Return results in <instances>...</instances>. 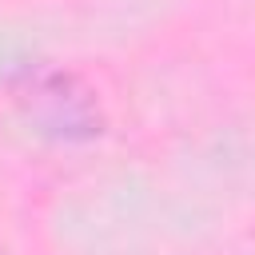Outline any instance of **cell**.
Returning a JSON list of instances; mask_svg holds the SVG:
<instances>
[{"label": "cell", "instance_id": "cell-1", "mask_svg": "<svg viewBox=\"0 0 255 255\" xmlns=\"http://www.w3.org/2000/svg\"><path fill=\"white\" fill-rule=\"evenodd\" d=\"M68 84H72L68 76H60V72H44V76L32 80V88H28L24 100H28V108H32L52 131H60V135H72V131L92 135V131H100L88 96H64V100H60V92H64Z\"/></svg>", "mask_w": 255, "mask_h": 255}]
</instances>
